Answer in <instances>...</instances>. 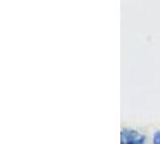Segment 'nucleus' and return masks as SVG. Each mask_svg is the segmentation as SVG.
<instances>
[{"instance_id":"obj_1","label":"nucleus","mask_w":160,"mask_h":144,"mask_svg":"<svg viewBox=\"0 0 160 144\" xmlns=\"http://www.w3.org/2000/svg\"><path fill=\"white\" fill-rule=\"evenodd\" d=\"M120 138H122V143L127 144H140L146 142V137L140 135L136 131L129 130V128H124L122 131Z\"/></svg>"},{"instance_id":"obj_2","label":"nucleus","mask_w":160,"mask_h":144,"mask_svg":"<svg viewBox=\"0 0 160 144\" xmlns=\"http://www.w3.org/2000/svg\"><path fill=\"white\" fill-rule=\"evenodd\" d=\"M153 142L157 144H160V131H158V132L153 136Z\"/></svg>"}]
</instances>
